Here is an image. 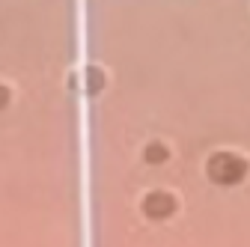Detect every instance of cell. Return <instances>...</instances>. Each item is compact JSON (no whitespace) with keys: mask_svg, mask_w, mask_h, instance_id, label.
<instances>
[{"mask_svg":"<svg viewBox=\"0 0 250 247\" xmlns=\"http://www.w3.org/2000/svg\"><path fill=\"white\" fill-rule=\"evenodd\" d=\"M143 158H146V164H164L170 158V152H167L164 143H149L146 152H143Z\"/></svg>","mask_w":250,"mask_h":247,"instance_id":"cell-3","label":"cell"},{"mask_svg":"<svg viewBox=\"0 0 250 247\" xmlns=\"http://www.w3.org/2000/svg\"><path fill=\"white\" fill-rule=\"evenodd\" d=\"M9 99H12V96H9V89H6L3 83H0V110H3V107L9 104Z\"/></svg>","mask_w":250,"mask_h":247,"instance_id":"cell-5","label":"cell"},{"mask_svg":"<svg viewBox=\"0 0 250 247\" xmlns=\"http://www.w3.org/2000/svg\"><path fill=\"white\" fill-rule=\"evenodd\" d=\"M173 211H176V200L167 191H152V194H146L143 214H146L149 221H164V218H170Z\"/></svg>","mask_w":250,"mask_h":247,"instance_id":"cell-2","label":"cell"},{"mask_svg":"<svg viewBox=\"0 0 250 247\" xmlns=\"http://www.w3.org/2000/svg\"><path fill=\"white\" fill-rule=\"evenodd\" d=\"M102 86H104L102 69H86V89H89V92H99Z\"/></svg>","mask_w":250,"mask_h":247,"instance_id":"cell-4","label":"cell"},{"mask_svg":"<svg viewBox=\"0 0 250 247\" xmlns=\"http://www.w3.org/2000/svg\"><path fill=\"white\" fill-rule=\"evenodd\" d=\"M206 173L214 185H224V188H229V185H238L244 176H247V161L232 155V152H217V155L208 158L206 164Z\"/></svg>","mask_w":250,"mask_h":247,"instance_id":"cell-1","label":"cell"}]
</instances>
